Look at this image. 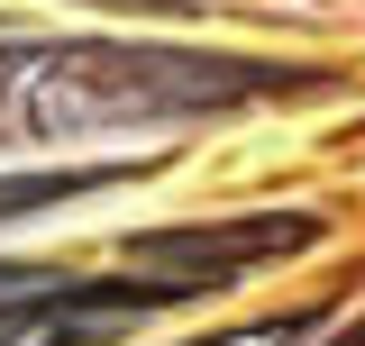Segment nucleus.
<instances>
[{"label":"nucleus","instance_id":"f257e3e1","mask_svg":"<svg viewBox=\"0 0 365 346\" xmlns=\"http://www.w3.org/2000/svg\"><path fill=\"white\" fill-rule=\"evenodd\" d=\"M55 192H64V182H0V219L28 210V201H55Z\"/></svg>","mask_w":365,"mask_h":346}]
</instances>
